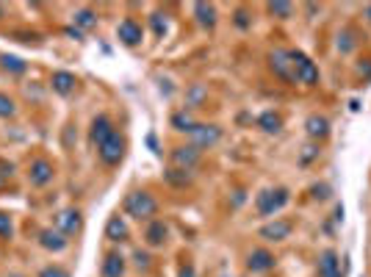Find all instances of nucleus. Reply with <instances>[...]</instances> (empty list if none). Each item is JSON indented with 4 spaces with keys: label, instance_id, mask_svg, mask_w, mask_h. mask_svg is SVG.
<instances>
[{
    "label": "nucleus",
    "instance_id": "nucleus-1",
    "mask_svg": "<svg viewBox=\"0 0 371 277\" xmlns=\"http://www.w3.org/2000/svg\"><path fill=\"white\" fill-rule=\"evenodd\" d=\"M122 211L136 222H153L158 217V200L147 189H136L122 200Z\"/></svg>",
    "mask_w": 371,
    "mask_h": 277
},
{
    "label": "nucleus",
    "instance_id": "nucleus-2",
    "mask_svg": "<svg viewBox=\"0 0 371 277\" xmlns=\"http://www.w3.org/2000/svg\"><path fill=\"white\" fill-rule=\"evenodd\" d=\"M288 203H291V192H288L286 186H274V189H263V192L255 197V211H258V217L272 219V217L280 214Z\"/></svg>",
    "mask_w": 371,
    "mask_h": 277
},
{
    "label": "nucleus",
    "instance_id": "nucleus-3",
    "mask_svg": "<svg viewBox=\"0 0 371 277\" xmlns=\"http://www.w3.org/2000/svg\"><path fill=\"white\" fill-rule=\"evenodd\" d=\"M125 150H128V139H125L119 131H114V133L97 147V156H100V161H103L106 167H119L122 158H125Z\"/></svg>",
    "mask_w": 371,
    "mask_h": 277
},
{
    "label": "nucleus",
    "instance_id": "nucleus-4",
    "mask_svg": "<svg viewBox=\"0 0 371 277\" xmlns=\"http://www.w3.org/2000/svg\"><path fill=\"white\" fill-rule=\"evenodd\" d=\"M288 53H291V64H294L297 83H302V86H316V83H319V67L313 64V58L305 56L302 50H288Z\"/></svg>",
    "mask_w": 371,
    "mask_h": 277
},
{
    "label": "nucleus",
    "instance_id": "nucleus-5",
    "mask_svg": "<svg viewBox=\"0 0 371 277\" xmlns=\"http://www.w3.org/2000/svg\"><path fill=\"white\" fill-rule=\"evenodd\" d=\"M188 144H194L199 153L202 150H211V147H216L219 144V139H222V128L219 125H208V122H197L194 128H191V133H188Z\"/></svg>",
    "mask_w": 371,
    "mask_h": 277
},
{
    "label": "nucleus",
    "instance_id": "nucleus-6",
    "mask_svg": "<svg viewBox=\"0 0 371 277\" xmlns=\"http://www.w3.org/2000/svg\"><path fill=\"white\" fill-rule=\"evenodd\" d=\"M269 69L280 78V81H288L297 86V75H294V64H291V53L286 47H274L269 53Z\"/></svg>",
    "mask_w": 371,
    "mask_h": 277
},
{
    "label": "nucleus",
    "instance_id": "nucleus-7",
    "mask_svg": "<svg viewBox=\"0 0 371 277\" xmlns=\"http://www.w3.org/2000/svg\"><path fill=\"white\" fill-rule=\"evenodd\" d=\"M53 178H56V167L47 158H33L28 164V183L33 189H44L47 183H53Z\"/></svg>",
    "mask_w": 371,
    "mask_h": 277
},
{
    "label": "nucleus",
    "instance_id": "nucleus-8",
    "mask_svg": "<svg viewBox=\"0 0 371 277\" xmlns=\"http://www.w3.org/2000/svg\"><path fill=\"white\" fill-rule=\"evenodd\" d=\"M291 230H294V222L274 217L272 222H266V225L258 230V236H261L263 242H269V244H280V242H286V239L291 236Z\"/></svg>",
    "mask_w": 371,
    "mask_h": 277
},
{
    "label": "nucleus",
    "instance_id": "nucleus-9",
    "mask_svg": "<svg viewBox=\"0 0 371 277\" xmlns=\"http://www.w3.org/2000/svg\"><path fill=\"white\" fill-rule=\"evenodd\" d=\"M56 230H61L67 239L69 236H78L83 230V214L78 208H64L56 214Z\"/></svg>",
    "mask_w": 371,
    "mask_h": 277
},
{
    "label": "nucleus",
    "instance_id": "nucleus-10",
    "mask_svg": "<svg viewBox=\"0 0 371 277\" xmlns=\"http://www.w3.org/2000/svg\"><path fill=\"white\" fill-rule=\"evenodd\" d=\"M316 275L319 277H344V264L336 250H322L316 258Z\"/></svg>",
    "mask_w": 371,
    "mask_h": 277
},
{
    "label": "nucleus",
    "instance_id": "nucleus-11",
    "mask_svg": "<svg viewBox=\"0 0 371 277\" xmlns=\"http://www.w3.org/2000/svg\"><path fill=\"white\" fill-rule=\"evenodd\" d=\"M36 242H39L42 250H47V253H53V255H58V253H64V250L69 247V239H67L61 230H56V228H42L39 236H36Z\"/></svg>",
    "mask_w": 371,
    "mask_h": 277
},
{
    "label": "nucleus",
    "instance_id": "nucleus-12",
    "mask_svg": "<svg viewBox=\"0 0 371 277\" xmlns=\"http://www.w3.org/2000/svg\"><path fill=\"white\" fill-rule=\"evenodd\" d=\"M274 267H277V258H274V253L266 250V247H258V250H252V253L247 255V269H249L252 275L272 272Z\"/></svg>",
    "mask_w": 371,
    "mask_h": 277
},
{
    "label": "nucleus",
    "instance_id": "nucleus-13",
    "mask_svg": "<svg viewBox=\"0 0 371 277\" xmlns=\"http://www.w3.org/2000/svg\"><path fill=\"white\" fill-rule=\"evenodd\" d=\"M170 158H172V167H178V169H186V172H191L197 164H199V158H202V153L194 147V144H181V147H172V153H170Z\"/></svg>",
    "mask_w": 371,
    "mask_h": 277
},
{
    "label": "nucleus",
    "instance_id": "nucleus-14",
    "mask_svg": "<svg viewBox=\"0 0 371 277\" xmlns=\"http://www.w3.org/2000/svg\"><path fill=\"white\" fill-rule=\"evenodd\" d=\"M117 36H119V42H122L125 47H136V44H142V36H145L142 22L133 19V17H125V19L117 25Z\"/></svg>",
    "mask_w": 371,
    "mask_h": 277
},
{
    "label": "nucleus",
    "instance_id": "nucleus-15",
    "mask_svg": "<svg viewBox=\"0 0 371 277\" xmlns=\"http://www.w3.org/2000/svg\"><path fill=\"white\" fill-rule=\"evenodd\" d=\"M167 242H170V225H167L164 219L147 222V228H145V244H147L150 250H158V247H164Z\"/></svg>",
    "mask_w": 371,
    "mask_h": 277
},
{
    "label": "nucleus",
    "instance_id": "nucleus-16",
    "mask_svg": "<svg viewBox=\"0 0 371 277\" xmlns=\"http://www.w3.org/2000/svg\"><path fill=\"white\" fill-rule=\"evenodd\" d=\"M106 239H108L111 244H122V242H128V239H131V228H128L125 217L114 214V217L106 222Z\"/></svg>",
    "mask_w": 371,
    "mask_h": 277
},
{
    "label": "nucleus",
    "instance_id": "nucleus-17",
    "mask_svg": "<svg viewBox=\"0 0 371 277\" xmlns=\"http://www.w3.org/2000/svg\"><path fill=\"white\" fill-rule=\"evenodd\" d=\"M117 128H114V122H111V117H106V114H100V117H94L92 119V131H89V139H92V144L94 147H100L111 133H114Z\"/></svg>",
    "mask_w": 371,
    "mask_h": 277
},
{
    "label": "nucleus",
    "instance_id": "nucleus-18",
    "mask_svg": "<svg viewBox=\"0 0 371 277\" xmlns=\"http://www.w3.org/2000/svg\"><path fill=\"white\" fill-rule=\"evenodd\" d=\"M75 83H78V78H75L72 72H67V69H58V72H53V78H50L53 92L61 94V97H69V94L75 92Z\"/></svg>",
    "mask_w": 371,
    "mask_h": 277
},
{
    "label": "nucleus",
    "instance_id": "nucleus-19",
    "mask_svg": "<svg viewBox=\"0 0 371 277\" xmlns=\"http://www.w3.org/2000/svg\"><path fill=\"white\" fill-rule=\"evenodd\" d=\"M305 131H308L311 139H327L330 136V119L322 117V114H311L305 119Z\"/></svg>",
    "mask_w": 371,
    "mask_h": 277
},
{
    "label": "nucleus",
    "instance_id": "nucleus-20",
    "mask_svg": "<svg viewBox=\"0 0 371 277\" xmlns=\"http://www.w3.org/2000/svg\"><path fill=\"white\" fill-rule=\"evenodd\" d=\"M125 269H128L125 255H122V253H108V255H106V261H103L100 275L103 277H125Z\"/></svg>",
    "mask_w": 371,
    "mask_h": 277
},
{
    "label": "nucleus",
    "instance_id": "nucleus-21",
    "mask_svg": "<svg viewBox=\"0 0 371 277\" xmlns=\"http://www.w3.org/2000/svg\"><path fill=\"white\" fill-rule=\"evenodd\" d=\"M194 17L202 28H216V6L213 3H194Z\"/></svg>",
    "mask_w": 371,
    "mask_h": 277
},
{
    "label": "nucleus",
    "instance_id": "nucleus-22",
    "mask_svg": "<svg viewBox=\"0 0 371 277\" xmlns=\"http://www.w3.org/2000/svg\"><path fill=\"white\" fill-rule=\"evenodd\" d=\"M258 128H261L263 133H280V128H283V117H280L277 111H263V114L258 117Z\"/></svg>",
    "mask_w": 371,
    "mask_h": 277
},
{
    "label": "nucleus",
    "instance_id": "nucleus-23",
    "mask_svg": "<svg viewBox=\"0 0 371 277\" xmlns=\"http://www.w3.org/2000/svg\"><path fill=\"white\" fill-rule=\"evenodd\" d=\"M164 181H167L170 186H175V189H186V186L191 183V172L178 169V167H170V169L164 172Z\"/></svg>",
    "mask_w": 371,
    "mask_h": 277
},
{
    "label": "nucleus",
    "instance_id": "nucleus-24",
    "mask_svg": "<svg viewBox=\"0 0 371 277\" xmlns=\"http://www.w3.org/2000/svg\"><path fill=\"white\" fill-rule=\"evenodd\" d=\"M75 25H78V31L83 33V31H92V28H97V14L92 11V8H78L75 11Z\"/></svg>",
    "mask_w": 371,
    "mask_h": 277
},
{
    "label": "nucleus",
    "instance_id": "nucleus-25",
    "mask_svg": "<svg viewBox=\"0 0 371 277\" xmlns=\"http://www.w3.org/2000/svg\"><path fill=\"white\" fill-rule=\"evenodd\" d=\"M205 97H208V92H205V86H199V83H194L188 92H186V111H191V108H199L202 103H205Z\"/></svg>",
    "mask_w": 371,
    "mask_h": 277
},
{
    "label": "nucleus",
    "instance_id": "nucleus-26",
    "mask_svg": "<svg viewBox=\"0 0 371 277\" xmlns=\"http://www.w3.org/2000/svg\"><path fill=\"white\" fill-rule=\"evenodd\" d=\"M170 122H172V128H175V131H181V133H191V128L197 125V122H194V117H191V111H186V108L183 111H175Z\"/></svg>",
    "mask_w": 371,
    "mask_h": 277
},
{
    "label": "nucleus",
    "instance_id": "nucleus-27",
    "mask_svg": "<svg viewBox=\"0 0 371 277\" xmlns=\"http://www.w3.org/2000/svg\"><path fill=\"white\" fill-rule=\"evenodd\" d=\"M0 67H3L6 72H14V75H22V72L28 69V64H25L19 56H8V53L0 56Z\"/></svg>",
    "mask_w": 371,
    "mask_h": 277
},
{
    "label": "nucleus",
    "instance_id": "nucleus-28",
    "mask_svg": "<svg viewBox=\"0 0 371 277\" xmlns=\"http://www.w3.org/2000/svg\"><path fill=\"white\" fill-rule=\"evenodd\" d=\"M266 11L277 19H288L294 14V3H283V0H274V3H266Z\"/></svg>",
    "mask_w": 371,
    "mask_h": 277
},
{
    "label": "nucleus",
    "instance_id": "nucleus-29",
    "mask_svg": "<svg viewBox=\"0 0 371 277\" xmlns=\"http://www.w3.org/2000/svg\"><path fill=\"white\" fill-rule=\"evenodd\" d=\"M355 44H358L355 31H352V28H344V31L338 33V50H341V53H352V50H355Z\"/></svg>",
    "mask_w": 371,
    "mask_h": 277
},
{
    "label": "nucleus",
    "instance_id": "nucleus-30",
    "mask_svg": "<svg viewBox=\"0 0 371 277\" xmlns=\"http://www.w3.org/2000/svg\"><path fill=\"white\" fill-rule=\"evenodd\" d=\"M14 236V219L8 211H0V242H8Z\"/></svg>",
    "mask_w": 371,
    "mask_h": 277
},
{
    "label": "nucleus",
    "instance_id": "nucleus-31",
    "mask_svg": "<svg viewBox=\"0 0 371 277\" xmlns=\"http://www.w3.org/2000/svg\"><path fill=\"white\" fill-rule=\"evenodd\" d=\"M17 117V103L0 92V119H14Z\"/></svg>",
    "mask_w": 371,
    "mask_h": 277
},
{
    "label": "nucleus",
    "instance_id": "nucleus-32",
    "mask_svg": "<svg viewBox=\"0 0 371 277\" xmlns=\"http://www.w3.org/2000/svg\"><path fill=\"white\" fill-rule=\"evenodd\" d=\"M150 25H153V33H156V36H164V33L170 31V19H167V14H161V11H156V14L150 17Z\"/></svg>",
    "mask_w": 371,
    "mask_h": 277
},
{
    "label": "nucleus",
    "instance_id": "nucleus-33",
    "mask_svg": "<svg viewBox=\"0 0 371 277\" xmlns=\"http://www.w3.org/2000/svg\"><path fill=\"white\" fill-rule=\"evenodd\" d=\"M36 277H69V272L64 267H58V264H50V267H42Z\"/></svg>",
    "mask_w": 371,
    "mask_h": 277
},
{
    "label": "nucleus",
    "instance_id": "nucleus-34",
    "mask_svg": "<svg viewBox=\"0 0 371 277\" xmlns=\"http://www.w3.org/2000/svg\"><path fill=\"white\" fill-rule=\"evenodd\" d=\"M313 158H319V147H316V144H308V147L302 150V156H299V164H311Z\"/></svg>",
    "mask_w": 371,
    "mask_h": 277
},
{
    "label": "nucleus",
    "instance_id": "nucleus-35",
    "mask_svg": "<svg viewBox=\"0 0 371 277\" xmlns=\"http://www.w3.org/2000/svg\"><path fill=\"white\" fill-rule=\"evenodd\" d=\"M14 175V164H6V161H0V189L8 183V178Z\"/></svg>",
    "mask_w": 371,
    "mask_h": 277
},
{
    "label": "nucleus",
    "instance_id": "nucleus-36",
    "mask_svg": "<svg viewBox=\"0 0 371 277\" xmlns=\"http://www.w3.org/2000/svg\"><path fill=\"white\" fill-rule=\"evenodd\" d=\"M236 25H238L241 31H247V28L252 25V19H249V14H247L244 8H238V11H236Z\"/></svg>",
    "mask_w": 371,
    "mask_h": 277
},
{
    "label": "nucleus",
    "instance_id": "nucleus-37",
    "mask_svg": "<svg viewBox=\"0 0 371 277\" xmlns=\"http://www.w3.org/2000/svg\"><path fill=\"white\" fill-rule=\"evenodd\" d=\"M311 192H313V200H327V197H330V186H327V183H322V186H313Z\"/></svg>",
    "mask_w": 371,
    "mask_h": 277
},
{
    "label": "nucleus",
    "instance_id": "nucleus-38",
    "mask_svg": "<svg viewBox=\"0 0 371 277\" xmlns=\"http://www.w3.org/2000/svg\"><path fill=\"white\" fill-rule=\"evenodd\" d=\"M133 258H136V267H139V269H150V255H147V253L136 250V253H133Z\"/></svg>",
    "mask_w": 371,
    "mask_h": 277
},
{
    "label": "nucleus",
    "instance_id": "nucleus-39",
    "mask_svg": "<svg viewBox=\"0 0 371 277\" xmlns=\"http://www.w3.org/2000/svg\"><path fill=\"white\" fill-rule=\"evenodd\" d=\"M178 277H197V267L191 261H186V264H181V269H178Z\"/></svg>",
    "mask_w": 371,
    "mask_h": 277
},
{
    "label": "nucleus",
    "instance_id": "nucleus-40",
    "mask_svg": "<svg viewBox=\"0 0 371 277\" xmlns=\"http://www.w3.org/2000/svg\"><path fill=\"white\" fill-rule=\"evenodd\" d=\"M361 75H363V78H371V58H366V61L361 64Z\"/></svg>",
    "mask_w": 371,
    "mask_h": 277
},
{
    "label": "nucleus",
    "instance_id": "nucleus-41",
    "mask_svg": "<svg viewBox=\"0 0 371 277\" xmlns=\"http://www.w3.org/2000/svg\"><path fill=\"white\" fill-rule=\"evenodd\" d=\"M241 203H244V192H241V189H238V192H236V197H233V205H236V208H238V205H241Z\"/></svg>",
    "mask_w": 371,
    "mask_h": 277
},
{
    "label": "nucleus",
    "instance_id": "nucleus-42",
    "mask_svg": "<svg viewBox=\"0 0 371 277\" xmlns=\"http://www.w3.org/2000/svg\"><path fill=\"white\" fill-rule=\"evenodd\" d=\"M363 14L369 17V22H371V3H369V6H366V8H363Z\"/></svg>",
    "mask_w": 371,
    "mask_h": 277
},
{
    "label": "nucleus",
    "instance_id": "nucleus-43",
    "mask_svg": "<svg viewBox=\"0 0 371 277\" xmlns=\"http://www.w3.org/2000/svg\"><path fill=\"white\" fill-rule=\"evenodd\" d=\"M3 17H6V6L0 3V19H3Z\"/></svg>",
    "mask_w": 371,
    "mask_h": 277
},
{
    "label": "nucleus",
    "instance_id": "nucleus-44",
    "mask_svg": "<svg viewBox=\"0 0 371 277\" xmlns=\"http://www.w3.org/2000/svg\"><path fill=\"white\" fill-rule=\"evenodd\" d=\"M8 277H22V275H8Z\"/></svg>",
    "mask_w": 371,
    "mask_h": 277
}]
</instances>
